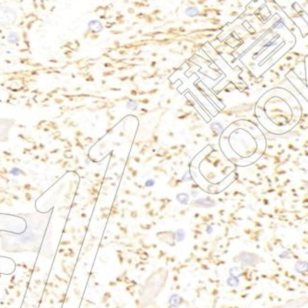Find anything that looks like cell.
Listing matches in <instances>:
<instances>
[{"mask_svg": "<svg viewBox=\"0 0 308 308\" xmlns=\"http://www.w3.org/2000/svg\"><path fill=\"white\" fill-rule=\"evenodd\" d=\"M294 269L296 272H298V273H307L308 272V262L304 261V260L297 261L295 266H294Z\"/></svg>", "mask_w": 308, "mask_h": 308, "instance_id": "cell-5", "label": "cell"}, {"mask_svg": "<svg viewBox=\"0 0 308 308\" xmlns=\"http://www.w3.org/2000/svg\"><path fill=\"white\" fill-rule=\"evenodd\" d=\"M19 40H20L19 34L18 33H16V31H11V33H9L7 37V42H9L10 45H17L19 42Z\"/></svg>", "mask_w": 308, "mask_h": 308, "instance_id": "cell-7", "label": "cell"}, {"mask_svg": "<svg viewBox=\"0 0 308 308\" xmlns=\"http://www.w3.org/2000/svg\"><path fill=\"white\" fill-rule=\"evenodd\" d=\"M188 174H189V172H186V174H185V176L183 177V180H184V181H188V180H189V178H188Z\"/></svg>", "mask_w": 308, "mask_h": 308, "instance_id": "cell-18", "label": "cell"}, {"mask_svg": "<svg viewBox=\"0 0 308 308\" xmlns=\"http://www.w3.org/2000/svg\"><path fill=\"white\" fill-rule=\"evenodd\" d=\"M212 231H213V228H211L210 226H208V227L206 228V232H207L208 235H210V233L212 232Z\"/></svg>", "mask_w": 308, "mask_h": 308, "instance_id": "cell-17", "label": "cell"}, {"mask_svg": "<svg viewBox=\"0 0 308 308\" xmlns=\"http://www.w3.org/2000/svg\"><path fill=\"white\" fill-rule=\"evenodd\" d=\"M10 173H11L14 176H18L19 174H20V171L18 169V168H13L11 171H10Z\"/></svg>", "mask_w": 308, "mask_h": 308, "instance_id": "cell-15", "label": "cell"}, {"mask_svg": "<svg viewBox=\"0 0 308 308\" xmlns=\"http://www.w3.org/2000/svg\"><path fill=\"white\" fill-rule=\"evenodd\" d=\"M233 261L235 262H240L242 264V266L245 267H251L255 268L258 266L259 264L263 263L265 260L259 257L258 255L255 253H250V252H241L236 258H233Z\"/></svg>", "mask_w": 308, "mask_h": 308, "instance_id": "cell-1", "label": "cell"}, {"mask_svg": "<svg viewBox=\"0 0 308 308\" xmlns=\"http://www.w3.org/2000/svg\"><path fill=\"white\" fill-rule=\"evenodd\" d=\"M88 28L93 33H99L103 30V25L100 20L91 19L88 22Z\"/></svg>", "mask_w": 308, "mask_h": 308, "instance_id": "cell-3", "label": "cell"}, {"mask_svg": "<svg viewBox=\"0 0 308 308\" xmlns=\"http://www.w3.org/2000/svg\"><path fill=\"white\" fill-rule=\"evenodd\" d=\"M280 257H281V258H290L289 253H288L287 251H284V252H282V253L280 255Z\"/></svg>", "mask_w": 308, "mask_h": 308, "instance_id": "cell-16", "label": "cell"}, {"mask_svg": "<svg viewBox=\"0 0 308 308\" xmlns=\"http://www.w3.org/2000/svg\"><path fill=\"white\" fill-rule=\"evenodd\" d=\"M176 198L177 200L179 201L180 203H181L182 205H186L188 203V200H189V197L187 194H184V193H181V194H178L176 196Z\"/></svg>", "mask_w": 308, "mask_h": 308, "instance_id": "cell-10", "label": "cell"}, {"mask_svg": "<svg viewBox=\"0 0 308 308\" xmlns=\"http://www.w3.org/2000/svg\"><path fill=\"white\" fill-rule=\"evenodd\" d=\"M305 186H306V188H307V189H308V182H307V183H306V184H305Z\"/></svg>", "mask_w": 308, "mask_h": 308, "instance_id": "cell-19", "label": "cell"}, {"mask_svg": "<svg viewBox=\"0 0 308 308\" xmlns=\"http://www.w3.org/2000/svg\"><path fill=\"white\" fill-rule=\"evenodd\" d=\"M175 239L177 242H182L184 241L185 237H186V233H185V231L183 229H178L175 232Z\"/></svg>", "mask_w": 308, "mask_h": 308, "instance_id": "cell-11", "label": "cell"}, {"mask_svg": "<svg viewBox=\"0 0 308 308\" xmlns=\"http://www.w3.org/2000/svg\"><path fill=\"white\" fill-rule=\"evenodd\" d=\"M226 282L230 287H237V286L240 284L239 278L238 277H232V276H230V277L227 279Z\"/></svg>", "mask_w": 308, "mask_h": 308, "instance_id": "cell-9", "label": "cell"}, {"mask_svg": "<svg viewBox=\"0 0 308 308\" xmlns=\"http://www.w3.org/2000/svg\"><path fill=\"white\" fill-rule=\"evenodd\" d=\"M154 185H155V182H154V180H152V179L148 180V181L145 183V186H146L147 187H151V186H153Z\"/></svg>", "mask_w": 308, "mask_h": 308, "instance_id": "cell-14", "label": "cell"}, {"mask_svg": "<svg viewBox=\"0 0 308 308\" xmlns=\"http://www.w3.org/2000/svg\"><path fill=\"white\" fill-rule=\"evenodd\" d=\"M184 300L181 296H180L179 294H173L170 296V298L168 300V303H169V305L170 307H172V308H178L180 305H181L183 304Z\"/></svg>", "mask_w": 308, "mask_h": 308, "instance_id": "cell-4", "label": "cell"}, {"mask_svg": "<svg viewBox=\"0 0 308 308\" xmlns=\"http://www.w3.org/2000/svg\"><path fill=\"white\" fill-rule=\"evenodd\" d=\"M185 14L189 18H196L199 16V9L197 7H195V6L187 7L185 9Z\"/></svg>", "mask_w": 308, "mask_h": 308, "instance_id": "cell-6", "label": "cell"}, {"mask_svg": "<svg viewBox=\"0 0 308 308\" xmlns=\"http://www.w3.org/2000/svg\"><path fill=\"white\" fill-rule=\"evenodd\" d=\"M239 268L238 267H232V269H230L229 270V274L232 277H239Z\"/></svg>", "mask_w": 308, "mask_h": 308, "instance_id": "cell-13", "label": "cell"}, {"mask_svg": "<svg viewBox=\"0 0 308 308\" xmlns=\"http://www.w3.org/2000/svg\"><path fill=\"white\" fill-rule=\"evenodd\" d=\"M137 107H139V104H137L135 101H131V102L126 103V108L128 109V110L136 111L137 109Z\"/></svg>", "mask_w": 308, "mask_h": 308, "instance_id": "cell-12", "label": "cell"}, {"mask_svg": "<svg viewBox=\"0 0 308 308\" xmlns=\"http://www.w3.org/2000/svg\"><path fill=\"white\" fill-rule=\"evenodd\" d=\"M196 205L197 206H201V207H214L215 206V202H213L212 200H210L209 198H201L198 199L195 202Z\"/></svg>", "mask_w": 308, "mask_h": 308, "instance_id": "cell-8", "label": "cell"}, {"mask_svg": "<svg viewBox=\"0 0 308 308\" xmlns=\"http://www.w3.org/2000/svg\"><path fill=\"white\" fill-rule=\"evenodd\" d=\"M306 305H308V296L302 295L292 297V298H290L287 301H285L283 304H274L267 308H304Z\"/></svg>", "mask_w": 308, "mask_h": 308, "instance_id": "cell-2", "label": "cell"}]
</instances>
